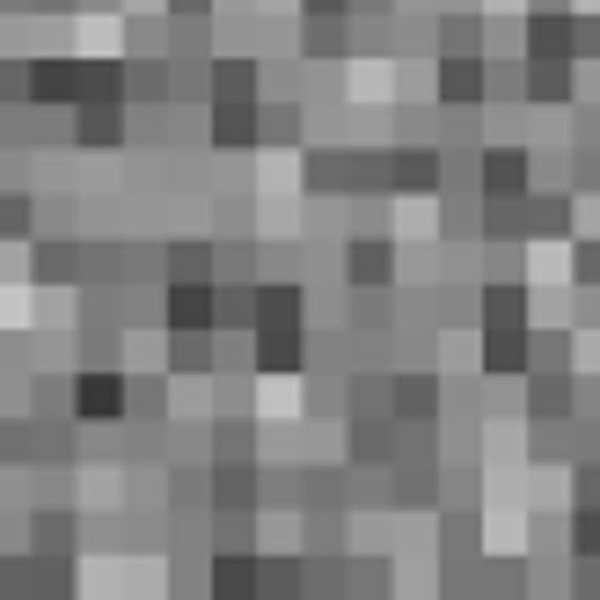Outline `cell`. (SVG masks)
<instances>
[{"mask_svg":"<svg viewBox=\"0 0 600 600\" xmlns=\"http://www.w3.org/2000/svg\"><path fill=\"white\" fill-rule=\"evenodd\" d=\"M110 403H118V388H110V381H89V410H96V417H110Z\"/></svg>","mask_w":600,"mask_h":600,"instance_id":"obj_1","label":"cell"}]
</instances>
